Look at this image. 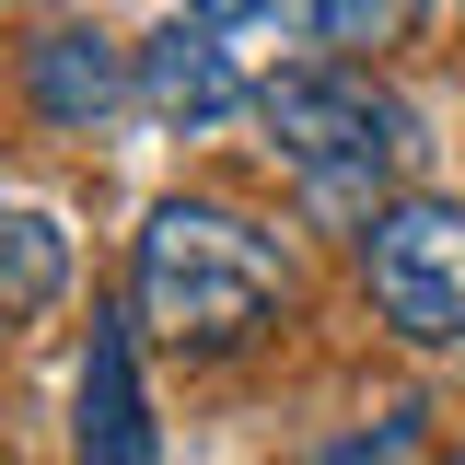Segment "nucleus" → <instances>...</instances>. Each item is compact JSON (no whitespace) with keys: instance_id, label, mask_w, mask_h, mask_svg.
<instances>
[{"instance_id":"nucleus-6","label":"nucleus","mask_w":465,"mask_h":465,"mask_svg":"<svg viewBox=\"0 0 465 465\" xmlns=\"http://www.w3.org/2000/svg\"><path fill=\"white\" fill-rule=\"evenodd\" d=\"M24 94H35L47 128H105V116L128 105V58H116L105 35H82V24H58V35L24 47Z\"/></svg>"},{"instance_id":"nucleus-7","label":"nucleus","mask_w":465,"mask_h":465,"mask_svg":"<svg viewBox=\"0 0 465 465\" xmlns=\"http://www.w3.org/2000/svg\"><path fill=\"white\" fill-rule=\"evenodd\" d=\"M291 35L314 58H361V47H396L407 24H419V0H280Z\"/></svg>"},{"instance_id":"nucleus-1","label":"nucleus","mask_w":465,"mask_h":465,"mask_svg":"<svg viewBox=\"0 0 465 465\" xmlns=\"http://www.w3.org/2000/svg\"><path fill=\"white\" fill-rule=\"evenodd\" d=\"M280 302H291L280 232L222 210V198H163L140 256H128V314L163 349H244Z\"/></svg>"},{"instance_id":"nucleus-2","label":"nucleus","mask_w":465,"mask_h":465,"mask_svg":"<svg viewBox=\"0 0 465 465\" xmlns=\"http://www.w3.org/2000/svg\"><path fill=\"white\" fill-rule=\"evenodd\" d=\"M256 116H268V152L291 163V186H302L326 222H349V232L372 222L384 186L419 163V116H407L361 58H302V70H280V82L256 94Z\"/></svg>"},{"instance_id":"nucleus-8","label":"nucleus","mask_w":465,"mask_h":465,"mask_svg":"<svg viewBox=\"0 0 465 465\" xmlns=\"http://www.w3.org/2000/svg\"><path fill=\"white\" fill-rule=\"evenodd\" d=\"M198 24H244V12H268V0H186Z\"/></svg>"},{"instance_id":"nucleus-3","label":"nucleus","mask_w":465,"mask_h":465,"mask_svg":"<svg viewBox=\"0 0 465 465\" xmlns=\"http://www.w3.org/2000/svg\"><path fill=\"white\" fill-rule=\"evenodd\" d=\"M361 280H372V314L419 349L465 338V210L454 198H384L361 222Z\"/></svg>"},{"instance_id":"nucleus-5","label":"nucleus","mask_w":465,"mask_h":465,"mask_svg":"<svg viewBox=\"0 0 465 465\" xmlns=\"http://www.w3.org/2000/svg\"><path fill=\"white\" fill-rule=\"evenodd\" d=\"M140 314H94L82 349V442L70 465H152V396H140Z\"/></svg>"},{"instance_id":"nucleus-4","label":"nucleus","mask_w":465,"mask_h":465,"mask_svg":"<svg viewBox=\"0 0 465 465\" xmlns=\"http://www.w3.org/2000/svg\"><path fill=\"white\" fill-rule=\"evenodd\" d=\"M128 105L163 116V128H222V116L244 105V70L222 58V35H210V24H163L152 47L128 58Z\"/></svg>"}]
</instances>
